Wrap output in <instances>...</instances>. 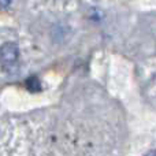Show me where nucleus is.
I'll return each mask as SVG.
<instances>
[{
  "label": "nucleus",
  "instance_id": "obj_3",
  "mask_svg": "<svg viewBox=\"0 0 156 156\" xmlns=\"http://www.w3.org/2000/svg\"><path fill=\"white\" fill-rule=\"evenodd\" d=\"M10 4H11V2H0V5H3V7H7Z\"/></svg>",
  "mask_w": 156,
  "mask_h": 156
},
{
  "label": "nucleus",
  "instance_id": "obj_2",
  "mask_svg": "<svg viewBox=\"0 0 156 156\" xmlns=\"http://www.w3.org/2000/svg\"><path fill=\"white\" fill-rule=\"evenodd\" d=\"M26 85H27V88H29L30 90H37V89H40V82H38V80L36 77L29 78L27 82H26Z\"/></svg>",
  "mask_w": 156,
  "mask_h": 156
},
{
  "label": "nucleus",
  "instance_id": "obj_1",
  "mask_svg": "<svg viewBox=\"0 0 156 156\" xmlns=\"http://www.w3.org/2000/svg\"><path fill=\"white\" fill-rule=\"evenodd\" d=\"M19 59V47L16 43L8 41L0 45V65L4 69H10L18 63Z\"/></svg>",
  "mask_w": 156,
  "mask_h": 156
}]
</instances>
